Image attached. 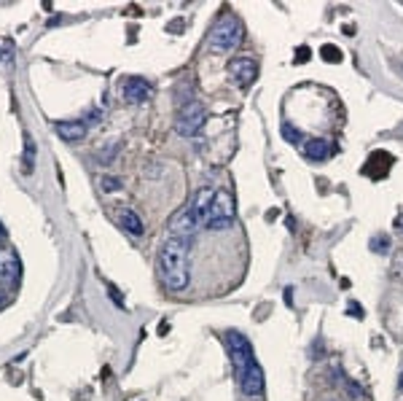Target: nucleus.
Instances as JSON below:
<instances>
[{
	"mask_svg": "<svg viewBox=\"0 0 403 401\" xmlns=\"http://www.w3.org/2000/svg\"><path fill=\"white\" fill-rule=\"evenodd\" d=\"M188 246H191V240L169 234L165 243H162V248H159L156 269H159V278H162L167 291L180 293L188 288V280H191L188 278V267H186Z\"/></svg>",
	"mask_w": 403,
	"mask_h": 401,
	"instance_id": "1",
	"label": "nucleus"
},
{
	"mask_svg": "<svg viewBox=\"0 0 403 401\" xmlns=\"http://www.w3.org/2000/svg\"><path fill=\"white\" fill-rule=\"evenodd\" d=\"M242 41V25H239L234 16H224L212 30H210L207 38V49L215 51V54H226L237 46Z\"/></svg>",
	"mask_w": 403,
	"mask_h": 401,
	"instance_id": "2",
	"label": "nucleus"
},
{
	"mask_svg": "<svg viewBox=\"0 0 403 401\" xmlns=\"http://www.w3.org/2000/svg\"><path fill=\"white\" fill-rule=\"evenodd\" d=\"M234 224V200L229 191H215V200L210 205L207 218H205V227L212 231H224Z\"/></svg>",
	"mask_w": 403,
	"mask_h": 401,
	"instance_id": "3",
	"label": "nucleus"
},
{
	"mask_svg": "<svg viewBox=\"0 0 403 401\" xmlns=\"http://www.w3.org/2000/svg\"><path fill=\"white\" fill-rule=\"evenodd\" d=\"M226 345H229V355H231V364H234V374L237 380H242V374L248 371V367L253 364V345L250 340L242 334V331H226Z\"/></svg>",
	"mask_w": 403,
	"mask_h": 401,
	"instance_id": "4",
	"label": "nucleus"
},
{
	"mask_svg": "<svg viewBox=\"0 0 403 401\" xmlns=\"http://www.w3.org/2000/svg\"><path fill=\"white\" fill-rule=\"evenodd\" d=\"M207 122V110L202 103H186L183 108H180L178 119H175V129H178V135L183 138H194L202 132V127Z\"/></svg>",
	"mask_w": 403,
	"mask_h": 401,
	"instance_id": "5",
	"label": "nucleus"
},
{
	"mask_svg": "<svg viewBox=\"0 0 403 401\" xmlns=\"http://www.w3.org/2000/svg\"><path fill=\"white\" fill-rule=\"evenodd\" d=\"M199 227H202V218H199V213L194 210V202H188L178 216L172 218V224H169V234H175V237H186V240H188Z\"/></svg>",
	"mask_w": 403,
	"mask_h": 401,
	"instance_id": "6",
	"label": "nucleus"
},
{
	"mask_svg": "<svg viewBox=\"0 0 403 401\" xmlns=\"http://www.w3.org/2000/svg\"><path fill=\"white\" fill-rule=\"evenodd\" d=\"M121 94H124V100L127 103H146L151 94H153V87H151V81L140 76H129L121 81Z\"/></svg>",
	"mask_w": 403,
	"mask_h": 401,
	"instance_id": "7",
	"label": "nucleus"
},
{
	"mask_svg": "<svg viewBox=\"0 0 403 401\" xmlns=\"http://www.w3.org/2000/svg\"><path fill=\"white\" fill-rule=\"evenodd\" d=\"M229 73H231V78L237 81L239 87H250L255 76H258V62L250 60V57H237L229 65Z\"/></svg>",
	"mask_w": 403,
	"mask_h": 401,
	"instance_id": "8",
	"label": "nucleus"
},
{
	"mask_svg": "<svg viewBox=\"0 0 403 401\" xmlns=\"http://www.w3.org/2000/svg\"><path fill=\"white\" fill-rule=\"evenodd\" d=\"M239 388H242L245 396H261V393H264V371H261V367H258L255 361L248 367V371L242 374Z\"/></svg>",
	"mask_w": 403,
	"mask_h": 401,
	"instance_id": "9",
	"label": "nucleus"
},
{
	"mask_svg": "<svg viewBox=\"0 0 403 401\" xmlns=\"http://www.w3.org/2000/svg\"><path fill=\"white\" fill-rule=\"evenodd\" d=\"M19 275H22V264L16 259V253H0V283L16 286Z\"/></svg>",
	"mask_w": 403,
	"mask_h": 401,
	"instance_id": "10",
	"label": "nucleus"
},
{
	"mask_svg": "<svg viewBox=\"0 0 403 401\" xmlns=\"http://www.w3.org/2000/svg\"><path fill=\"white\" fill-rule=\"evenodd\" d=\"M54 132L65 143H78V140H84V135H87V124L75 122V119H62V122H54Z\"/></svg>",
	"mask_w": 403,
	"mask_h": 401,
	"instance_id": "11",
	"label": "nucleus"
},
{
	"mask_svg": "<svg viewBox=\"0 0 403 401\" xmlns=\"http://www.w3.org/2000/svg\"><path fill=\"white\" fill-rule=\"evenodd\" d=\"M331 154H333V146H331L328 140H309V143L304 146V156H307L309 162H326Z\"/></svg>",
	"mask_w": 403,
	"mask_h": 401,
	"instance_id": "12",
	"label": "nucleus"
},
{
	"mask_svg": "<svg viewBox=\"0 0 403 401\" xmlns=\"http://www.w3.org/2000/svg\"><path fill=\"white\" fill-rule=\"evenodd\" d=\"M212 200H215V191L207 189V186L199 189L194 194V200H191L194 202V210L199 213V218H202V227H205V218H207V210H210V205H212Z\"/></svg>",
	"mask_w": 403,
	"mask_h": 401,
	"instance_id": "13",
	"label": "nucleus"
},
{
	"mask_svg": "<svg viewBox=\"0 0 403 401\" xmlns=\"http://www.w3.org/2000/svg\"><path fill=\"white\" fill-rule=\"evenodd\" d=\"M116 216H119V224L129 231V234H143V218L137 216L134 210H129V208H121Z\"/></svg>",
	"mask_w": 403,
	"mask_h": 401,
	"instance_id": "14",
	"label": "nucleus"
},
{
	"mask_svg": "<svg viewBox=\"0 0 403 401\" xmlns=\"http://www.w3.org/2000/svg\"><path fill=\"white\" fill-rule=\"evenodd\" d=\"M320 57H323V60L326 62H342V51H339V49L336 46H323L320 49Z\"/></svg>",
	"mask_w": 403,
	"mask_h": 401,
	"instance_id": "15",
	"label": "nucleus"
},
{
	"mask_svg": "<svg viewBox=\"0 0 403 401\" xmlns=\"http://www.w3.org/2000/svg\"><path fill=\"white\" fill-rule=\"evenodd\" d=\"M32 156H35V146H32V140L25 135V167H27V172L32 170Z\"/></svg>",
	"mask_w": 403,
	"mask_h": 401,
	"instance_id": "16",
	"label": "nucleus"
},
{
	"mask_svg": "<svg viewBox=\"0 0 403 401\" xmlns=\"http://www.w3.org/2000/svg\"><path fill=\"white\" fill-rule=\"evenodd\" d=\"M283 138L288 140V143H299V140H301V132H299V129L293 132V127H288V124H285V127H283Z\"/></svg>",
	"mask_w": 403,
	"mask_h": 401,
	"instance_id": "17",
	"label": "nucleus"
},
{
	"mask_svg": "<svg viewBox=\"0 0 403 401\" xmlns=\"http://www.w3.org/2000/svg\"><path fill=\"white\" fill-rule=\"evenodd\" d=\"M347 393H350L352 399H360V396H363V388H358V383H352V380H347Z\"/></svg>",
	"mask_w": 403,
	"mask_h": 401,
	"instance_id": "18",
	"label": "nucleus"
},
{
	"mask_svg": "<svg viewBox=\"0 0 403 401\" xmlns=\"http://www.w3.org/2000/svg\"><path fill=\"white\" fill-rule=\"evenodd\" d=\"M307 60H309V49L301 46V49H299V54H296V62H307Z\"/></svg>",
	"mask_w": 403,
	"mask_h": 401,
	"instance_id": "19",
	"label": "nucleus"
},
{
	"mask_svg": "<svg viewBox=\"0 0 403 401\" xmlns=\"http://www.w3.org/2000/svg\"><path fill=\"white\" fill-rule=\"evenodd\" d=\"M371 248H373V250H388V248H390V240H382V243H379V240H373Z\"/></svg>",
	"mask_w": 403,
	"mask_h": 401,
	"instance_id": "20",
	"label": "nucleus"
},
{
	"mask_svg": "<svg viewBox=\"0 0 403 401\" xmlns=\"http://www.w3.org/2000/svg\"><path fill=\"white\" fill-rule=\"evenodd\" d=\"M108 291H110V296H113V302H116V305H119V307H124V299H121V296H119V291H116V288H113V286H110V288H108Z\"/></svg>",
	"mask_w": 403,
	"mask_h": 401,
	"instance_id": "21",
	"label": "nucleus"
},
{
	"mask_svg": "<svg viewBox=\"0 0 403 401\" xmlns=\"http://www.w3.org/2000/svg\"><path fill=\"white\" fill-rule=\"evenodd\" d=\"M105 189H119V181H113V178H105Z\"/></svg>",
	"mask_w": 403,
	"mask_h": 401,
	"instance_id": "22",
	"label": "nucleus"
},
{
	"mask_svg": "<svg viewBox=\"0 0 403 401\" xmlns=\"http://www.w3.org/2000/svg\"><path fill=\"white\" fill-rule=\"evenodd\" d=\"M6 305H8V293H6V291H0V310L6 307Z\"/></svg>",
	"mask_w": 403,
	"mask_h": 401,
	"instance_id": "23",
	"label": "nucleus"
},
{
	"mask_svg": "<svg viewBox=\"0 0 403 401\" xmlns=\"http://www.w3.org/2000/svg\"><path fill=\"white\" fill-rule=\"evenodd\" d=\"M3 243H6V227L0 224V246H3Z\"/></svg>",
	"mask_w": 403,
	"mask_h": 401,
	"instance_id": "24",
	"label": "nucleus"
},
{
	"mask_svg": "<svg viewBox=\"0 0 403 401\" xmlns=\"http://www.w3.org/2000/svg\"><path fill=\"white\" fill-rule=\"evenodd\" d=\"M398 390L403 393V371H401V377H398Z\"/></svg>",
	"mask_w": 403,
	"mask_h": 401,
	"instance_id": "25",
	"label": "nucleus"
}]
</instances>
